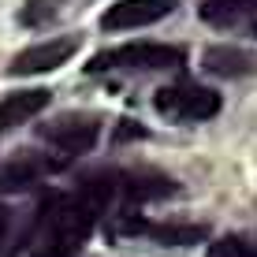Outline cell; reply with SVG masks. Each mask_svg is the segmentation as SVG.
Wrapping results in <instances>:
<instances>
[{
    "label": "cell",
    "instance_id": "obj_2",
    "mask_svg": "<svg viewBox=\"0 0 257 257\" xmlns=\"http://www.w3.org/2000/svg\"><path fill=\"white\" fill-rule=\"evenodd\" d=\"M153 108L161 112L164 119L198 123V119H212L220 112V93H212V90H205V86H198V82H175V86L157 90Z\"/></svg>",
    "mask_w": 257,
    "mask_h": 257
},
{
    "label": "cell",
    "instance_id": "obj_6",
    "mask_svg": "<svg viewBox=\"0 0 257 257\" xmlns=\"http://www.w3.org/2000/svg\"><path fill=\"white\" fill-rule=\"evenodd\" d=\"M49 90H19V93H8L4 101H0V135L12 127H19V123L34 119L41 108L49 104Z\"/></svg>",
    "mask_w": 257,
    "mask_h": 257
},
{
    "label": "cell",
    "instance_id": "obj_11",
    "mask_svg": "<svg viewBox=\"0 0 257 257\" xmlns=\"http://www.w3.org/2000/svg\"><path fill=\"white\" fill-rule=\"evenodd\" d=\"M209 257H257V246L242 235H224L209 246Z\"/></svg>",
    "mask_w": 257,
    "mask_h": 257
},
{
    "label": "cell",
    "instance_id": "obj_1",
    "mask_svg": "<svg viewBox=\"0 0 257 257\" xmlns=\"http://www.w3.org/2000/svg\"><path fill=\"white\" fill-rule=\"evenodd\" d=\"M187 64V52L175 45H157V41H135V45H116L108 52H97L90 71H175Z\"/></svg>",
    "mask_w": 257,
    "mask_h": 257
},
{
    "label": "cell",
    "instance_id": "obj_12",
    "mask_svg": "<svg viewBox=\"0 0 257 257\" xmlns=\"http://www.w3.org/2000/svg\"><path fill=\"white\" fill-rule=\"evenodd\" d=\"M8 238V209H0V242Z\"/></svg>",
    "mask_w": 257,
    "mask_h": 257
},
{
    "label": "cell",
    "instance_id": "obj_4",
    "mask_svg": "<svg viewBox=\"0 0 257 257\" xmlns=\"http://www.w3.org/2000/svg\"><path fill=\"white\" fill-rule=\"evenodd\" d=\"M75 52H78V38H49L41 45L23 49L12 60V75H45V71H56L60 64H67Z\"/></svg>",
    "mask_w": 257,
    "mask_h": 257
},
{
    "label": "cell",
    "instance_id": "obj_10",
    "mask_svg": "<svg viewBox=\"0 0 257 257\" xmlns=\"http://www.w3.org/2000/svg\"><path fill=\"white\" fill-rule=\"evenodd\" d=\"M131 231H149L168 246H187L194 238H205V227H194V224H131Z\"/></svg>",
    "mask_w": 257,
    "mask_h": 257
},
{
    "label": "cell",
    "instance_id": "obj_9",
    "mask_svg": "<svg viewBox=\"0 0 257 257\" xmlns=\"http://www.w3.org/2000/svg\"><path fill=\"white\" fill-rule=\"evenodd\" d=\"M201 19L216 26H231L238 19H257V0H205Z\"/></svg>",
    "mask_w": 257,
    "mask_h": 257
},
{
    "label": "cell",
    "instance_id": "obj_8",
    "mask_svg": "<svg viewBox=\"0 0 257 257\" xmlns=\"http://www.w3.org/2000/svg\"><path fill=\"white\" fill-rule=\"evenodd\" d=\"M201 67L209 75H224V78H238V75H250L253 71V56L242 49H231V45H212L205 49L201 56Z\"/></svg>",
    "mask_w": 257,
    "mask_h": 257
},
{
    "label": "cell",
    "instance_id": "obj_5",
    "mask_svg": "<svg viewBox=\"0 0 257 257\" xmlns=\"http://www.w3.org/2000/svg\"><path fill=\"white\" fill-rule=\"evenodd\" d=\"M179 0H116V4L104 12L101 26L104 30H135V26H149L157 19L175 12Z\"/></svg>",
    "mask_w": 257,
    "mask_h": 257
},
{
    "label": "cell",
    "instance_id": "obj_3",
    "mask_svg": "<svg viewBox=\"0 0 257 257\" xmlns=\"http://www.w3.org/2000/svg\"><path fill=\"white\" fill-rule=\"evenodd\" d=\"M41 138L52 142L56 149H64V153H90L97 146V138H101V116H93V112H67V116H56L49 119L45 127H41Z\"/></svg>",
    "mask_w": 257,
    "mask_h": 257
},
{
    "label": "cell",
    "instance_id": "obj_7",
    "mask_svg": "<svg viewBox=\"0 0 257 257\" xmlns=\"http://www.w3.org/2000/svg\"><path fill=\"white\" fill-rule=\"evenodd\" d=\"M56 168H60L56 161H41V157L23 153V157H15V161H8L0 168V190H26L30 183H38L41 175L56 172Z\"/></svg>",
    "mask_w": 257,
    "mask_h": 257
}]
</instances>
